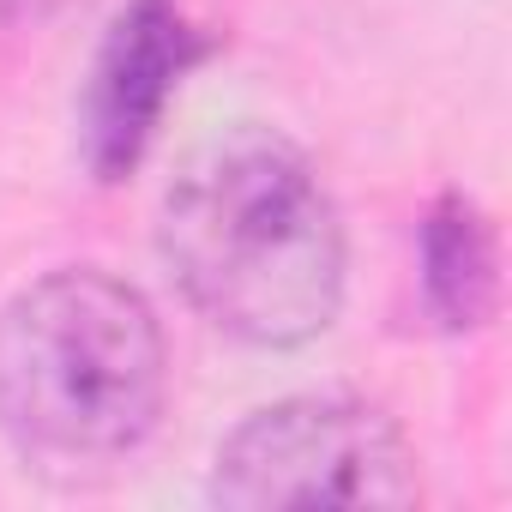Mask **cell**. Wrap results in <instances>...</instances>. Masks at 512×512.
Listing matches in <instances>:
<instances>
[{"mask_svg": "<svg viewBox=\"0 0 512 512\" xmlns=\"http://www.w3.org/2000/svg\"><path fill=\"white\" fill-rule=\"evenodd\" d=\"M422 302L458 338L500 314V235L470 193H440L422 217Z\"/></svg>", "mask_w": 512, "mask_h": 512, "instance_id": "5", "label": "cell"}, {"mask_svg": "<svg viewBox=\"0 0 512 512\" xmlns=\"http://www.w3.org/2000/svg\"><path fill=\"white\" fill-rule=\"evenodd\" d=\"M67 0H0V19L7 25H25V19H49V13H61Z\"/></svg>", "mask_w": 512, "mask_h": 512, "instance_id": "6", "label": "cell"}, {"mask_svg": "<svg viewBox=\"0 0 512 512\" xmlns=\"http://www.w3.org/2000/svg\"><path fill=\"white\" fill-rule=\"evenodd\" d=\"M169 398L157 308L103 266H61L0 308V434L55 482L133 458Z\"/></svg>", "mask_w": 512, "mask_h": 512, "instance_id": "2", "label": "cell"}, {"mask_svg": "<svg viewBox=\"0 0 512 512\" xmlns=\"http://www.w3.org/2000/svg\"><path fill=\"white\" fill-rule=\"evenodd\" d=\"M157 247L181 296L235 344L296 350L332 332L350 284V241L314 157L235 121L199 139L163 187Z\"/></svg>", "mask_w": 512, "mask_h": 512, "instance_id": "1", "label": "cell"}, {"mask_svg": "<svg viewBox=\"0 0 512 512\" xmlns=\"http://www.w3.org/2000/svg\"><path fill=\"white\" fill-rule=\"evenodd\" d=\"M211 49L217 37L187 19L181 0H127L109 19L79 91V163L91 181L115 187L145 163L181 79Z\"/></svg>", "mask_w": 512, "mask_h": 512, "instance_id": "4", "label": "cell"}, {"mask_svg": "<svg viewBox=\"0 0 512 512\" xmlns=\"http://www.w3.org/2000/svg\"><path fill=\"white\" fill-rule=\"evenodd\" d=\"M211 500L229 512L290 506H416V446L392 410L350 392H302L253 410L211 458Z\"/></svg>", "mask_w": 512, "mask_h": 512, "instance_id": "3", "label": "cell"}]
</instances>
